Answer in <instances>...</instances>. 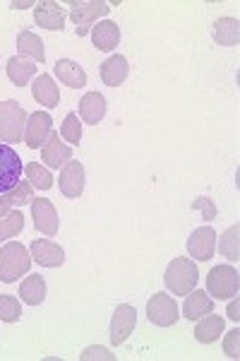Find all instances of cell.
<instances>
[{
	"instance_id": "cell-1",
	"label": "cell",
	"mask_w": 240,
	"mask_h": 361,
	"mask_svg": "<svg viewBox=\"0 0 240 361\" xmlns=\"http://www.w3.org/2000/svg\"><path fill=\"white\" fill-rule=\"evenodd\" d=\"M197 279H200V270L197 263H192V258H173V263L166 267L163 284L173 296H187L197 287Z\"/></svg>"
},
{
	"instance_id": "cell-2",
	"label": "cell",
	"mask_w": 240,
	"mask_h": 361,
	"mask_svg": "<svg viewBox=\"0 0 240 361\" xmlns=\"http://www.w3.org/2000/svg\"><path fill=\"white\" fill-rule=\"evenodd\" d=\"M32 253L17 241H10L0 248V282L13 284L32 267Z\"/></svg>"
},
{
	"instance_id": "cell-3",
	"label": "cell",
	"mask_w": 240,
	"mask_h": 361,
	"mask_svg": "<svg viewBox=\"0 0 240 361\" xmlns=\"http://www.w3.org/2000/svg\"><path fill=\"white\" fill-rule=\"evenodd\" d=\"M27 111L20 102L8 99L0 102V142L15 145L25 140V126H27Z\"/></svg>"
},
{
	"instance_id": "cell-4",
	"label": "cell",
	"mask_w": 240,
	"mask_h": 361,
	"mask_svg": "<svg viewBox=\"0 0 240 361\" xmlns=\"http://www.w3.org/2000/svg\"><path fill=\"white\" fill-rule=\"evenodd\" d=\"M238 289H240V275L233 265H214L207 275V292L216 296L221 301H228L233 296H238Z\"/></svg>"
},
{
	"instance_id": "cell-5",
	"label": "cell",
	"mask_w": 240,
	"mask_h": 361,
	"mask_svg": "<svg viewBox=\"0 0 240 361\" xmlns=\"http://www.w3.org/2000/svg\"><path fill=\"white\" fill-rule=\"evenodd\" d=\"M147 316L151 323L159 325V328H171V325L178 323L180 313H178V304H175L173 296L166 292H159L147 301Z\"/></svg>"
},
{
	"instance_id": "cell-6",
	"label": "cell",
	"mask_w": 240,
	"mask_h": 361,
	"mask_svg": "<svg viewBox=\"0 0 240 361\" xmlns=\"http://www.w3.org/2000/svg\"><path fill=\"white\" fill-rule=\"evenodd\" d=\"M22 171L25 166H22L20 154L10 145L0 142V193H10L20 183Z\"/></svg>"
},
{
	"instance_id": "cell-7",
	"label": "cell",
	"mask_w": 240,
	"mask_h": 361,
	"mask_svg": "<svg viewBox=\"0 0 240 361\" xmlns=\"http://www.w3.org/2000/svg\"><path fill=\"white\" fill-rule=\"evenodd\" d=\"M108 13L110 8L103 0H75V3H70V20L77 25V29H87V32L99 17H106Z\"/></svg>"
},
{
	"instance_id": "cell-8",
	"label": "cell",
	"mask_w": 240,
	"mask_h": 361,
	"mask_svg": "<svg viewBox=\"0 0 240 361\" xmlns=\"http://www.w3.org/2000/svg\"><path fill=\"white\" fill-rule=\"evenodd\" d=\"M134 325H137V311L130 304H120L115 308L113 318H110V345L120 347L132 335Z\"/></svg>"
},
{
	"instance_id": "cell-9",
	"label": "cell",
	"mask_w": 240,
	"mask_h": 361,
	"mask_svg": "<svg viewBox=\"0 0 240 361\" xmlns=\"http://www.w3.org/2000/svg\"><path fill=\"white\" fill-rule=\"evenodd\" d=\"M53 133V118L49 111H37L27 118L25 126V142L29 149H39L46 145V140Z\"/></svg>"
},
{
	"instance_id": "cell-10",
	"label": "cell",
	"mask_w": 240,
	"mask_h": 361,
	"mask_svg": "<svg viewBox=\"0 0 240 361\" xmlns=\"http://www.w3.org/2000/svg\"><path fill=\"white\" fill-rule=\"evenodd\" d=\"M187 250H190V258L200 260V263H207V260L214 258L216 250V231L214 226H200L195 229L187 238Z\"/></svg>"
},
{
	"instance_id": "cell-11",
	"label": "cell",
	"mask_w": 240,
	"mask_h": 361,
	"mask_svg": "<svg viewBox=\"0 0 240 361\" xmlns=\"http://www.w3.org/2000/svg\"><path fill=\"white\" fill-rule=\"evenodd\" d=\"M32 219L37 231L46 236H56L58 234V226H61V219H58V212L53 207V202L46 200V197H34L32 200Z\"/></svg>"
},
{
	"instance_id": "cell-12",
	"label": "cell",
	"mask_w": 240,
	"mask_h": 361,
	"mask_svg": "<svg viewBox=\"0 0 240 361\" xmlns=\"http://www.w3.org/2000/svg\"><path fill=\"white\" fill-rule=\"evenodd\" d=\"M41 161L49 169H63L68 161H72V147L68 142H63V137L53 130L46 140V145L41 147Z\"/></svg>"
},
{
	"instance_id": "cell-13",
	"label": "cell",
	"mask_w": 240,
	"mask_h": 361,
	"mask_svg": "<svg viewBox=\"0 0 240 361\" xmlns=\"http://www.w3.org/2000/svg\"><path fill=\"white\" fill-rule=\"evenodd\" d=\"M29 250H32V260L41 267H61L65 263V250L51 238H34Z\"/></svg>"
},
{
	"instance_id": "cell-14",
	"label": "cell",
	"mask_w": 240,
	"mask_h": 361,
	"mask_svg": "<svg viewBox=\"0 0 240 361\" xmlns=\"http://www.w3.org/2000/svg\"><path fill=\"white\" fill-rule=\"evenodd\" d=\"M34 20L39 27L49 29V32H61L65 27V10L56 0H41L34 5Z\"/></svg>"
},
{
	"instance_id": "cell-15",
	"label": "cell",
	"mask_w": 240,
	"mask_h": 361,
	"mask_svg": "<svg viewBox=\"0 0 240 361\" xmlns=\"http://www.w3.org/2000/svg\"><path fill=\"white\" fill-rule=\"evenodd\" d=\"M58 188L65 197H80L84 190V166L82 161H68L61 169V176H58Z\"/></svg>"
},
{
	"instance_id": "cell-16",
	"label": "cell",
	"mask_w": 240,
	"mask_h": 361,
	"mask_svg": "<svg viewBox=\"0 0 240 361\" xmlns=\"http://www.w3.org/2000/svg\"><path fill=\"white\" fill-rule=\"evenodd\" d=\"M106 97L99 94V92H89V94L82 97L80 102V121L87 126H96L106 116Z\"/></svg>"
},
{
	"instance_id": "cell-17",
	"label": "cell",
	"mask_w": 240,
	"mask_h": 361,
	"mask_svg": "<svg viewBox=\"0 0 240 361\" xmlns=\"http://www.w3.org/2000/svg\"><path fill=\"white\" fill-rule=\"evenodd\" d=\"M91 42L96 46L99 51L103 54H110L115 46L120 44V27L110 20H103V22H96V27L91 29Z\"/></svg>"
},
{
	"instance_id": "cell-18",
	"label": "cell",
	"mask_w": 240,
	"mask_h": 361,
	"mask_svg": "<svg viewBox=\"0 0 240 361\" xmlns=\"http://www.w3.org/2000/svg\"><path fill=\"white\" fill-rule=\"evenodd\" d=\"M127 75H130V66H127V58L115 54L106 58V61L101 63V80L103 85L108 87H120L122 82L127 80Z\"/></svg>"
},
{
	"instance_id": "cell-19",
	"label": "cell",
	"mask_w": 240,
	"mask_h": 361,
	"mask_svg": "<svg viewBox=\"0 0 240 361\" xmlns=\"http://www.w3.org/2000/svg\"><path fill=\"white\" fill-rule=\"evenodd\" d=\"M32 97L37 99V104L46 109H56L61 104V92H58V85L53 82L51 75H39L32 85Z\"/></svg>"
},
{
	"instance_id": "cell-20",
	"label": "cell",
	"mask_w": 240,
	"mask_h": 361,
	"mask_svg": "<svg viewBox=\"0 0 240 361\" xmlns=\"http://www.w3.org/2000/svg\"><path fill=\"white\" fill-rule=\"evenodd\" d=\"M56 78L61 80L63 85H68L70 90H82L87 85V73L80 63L70 61V58H61L56 63Z\"/></svg>"
},
{
	"instance_id": "cell-21",
	"label": "cell",
	"mask_w": 240,
	"mask_h": 361,
	"mask_svg": "<svg viewBox=\"0 0 240 361\" xmlns=\"http://www.w3.org/2000/svg\"><path fill=\"white\" fill-rule=\"evenodd\" d=\"M224 328H226V320L221 316H214L212 311L207 316H202L200 323L195 325V340L202 342V345H212V342H216L224 335Z\"/></svg>"
},
{
	"instance_id": "cell-22",
	"label": "cell",
	"mask_w": 240,
	"mask_h": 361,
	"mask_svg": "<svg viewBox=\"0 0 240 361\" xmlns=\"http://www.w3.org/2000/svg\"><path fill=\"white\" fill-rule=\"evenodd\" d=\"M214 311V301L209 299L207 292H202V289H192L190 294H187L185 304H183V316L187 320H200L202 316H207V313Z\"/></svg>"
},
{
	"instance_id": "cell-23",
	"label": "cell",
	"mask_w": 240,
	"mask_h": 361,
	"mask_svg": "<svg viewBox=\"0 0 240 361\" xmlns=\"http://www.w3.org/2000/svg\"><path fill=\"white\" fill-rule=\"evenodd\" d=\"M214 42L221 46H236L240 42V22L236 17H219L212 27Z\"/></svg>"
},
{
	"instance_id": "cell-24",
	"label": "cell",
	"mask_w": 240,
	"mask_h": 361,
	"mask_svg": "<svg viewBox=\"0 0 240 361\" xmlns=\"http://www.w3.org/2000/svg\"><path fill=\"white\" fill-rule=\"evenodd\" d=\"M17 51H20V58H32V61L44 63L46 61V51H44V42L29 29H22L20 37H17Z\"/></svg>"
},
{
	"instance_id": "cell-25",
	"label": "cell",
	"mask_w": 240,
	"mask_h": 361,
	"mask_svg": "<svg viewBox=\"0 0 240 361\" xmlns=\"http://www.w3.org/2000/svg\"><path fill=\"white\" fill-rule=\"evenodd\" d=\"M20 299L29 306H39L46 299V279L41 275H29L20 284Z\"/></svg>"
},
{
	"instance_id": "cell-26",
	"label": "cell",
	"mask_w": 240,
	"mask_h": 361,
	"mask_svg": "<svg viewBox=\"0 0 240 361\" xmlns=\"http://www.w3.org/2000/svg\"><path fill=\"white\" fill-rule=\"evenodd\" d=\"M34 75H37V66L34 63H29L20 56H13L8 61V78L15 87H25Z\"/></svg>"
},
{
	"instance_id": "cell-27",
	"label": "cell",
	"mask_w": 240,
	"mask_h": 361,
	"mask_svg": "<svg viewBox=\"0 0 240 361\" xmlns=\"http://www.w3.org/2000/svg\"><path fill=\"white\" fill-rule=\"evenodd\" d=\"M22 229H25V214L20 209H10L5 217H0V243L15 238Z\"/></svg>"
},
{
	"instance_id": "cell-28",
	"label": "cell",
	"mask_w": 240,
	"mask_h": 361,
	"mask_svg": "<svg viewBox=\"0 0 240 361\" xmlns=\"http://www.w3.org/2000/svg\"><path fill=\"white\" fill-rule=\"evenodd\" d=\"M25 176L32 185H37L39 190H51L53 188V176L46 166H41L39 161H32V164L25 166Z\"/></svg>"
},
{
	"instance_id": "cell-29",
	"label": "cell",
	"mask_w": 240,
	"mask_h": 361,
	"mask_svg": "<svg viewBox=\"0 0 240 361\" xmlns=\"http://www.w3.org/2000/svg\"><path fill=\"white\" fill-rule=\"evenodd\" d=\"M238 236H240V226L233 224L231 229L226 231L224 236L219 238V250L224 258H228L231 263H236V260H240V248H238Z\"/></svg>"
},
{
	"instance_id": "cell-30",
	"label": "cell",
	"mask_w": 240,
	"mask_h": 361,
	"mask_svg": "<svg viewBox=\"0 0 240 361\" xmlns=\"http://www.w3.org/2000/svg\"><path fill=\"white\" fill-rule=\"evenodd\" d=\"M22 318V306L17 296L0 294V320L3 323H17Z\"/></svg>"
},
{
	"instance_id": "cell-31",
	"label": "cell",
	"mask_w": 240,
	"mask_h": 361,
	"mask_svg": "<svg viewBox=\"0 0 240 361\" xmlns=\"http://www.w3.org/2000/svg\"><path fill=\"white\" fill-rule=\"evenodd\" d=\"M61 137L65 140L68 145H80L82 140V121L77 118V114H68L65 121H63L61 126Z\"/></svg>"
},
{
	"instance_id": "cell-32",
	"label": "cell",
	"mask_w": 240,
	"mask_h": 361,
	"mask_svg": "<svg viewBox=\"0 0 240 361\" xmlns=\"http://www.w3.org/2000/svg\"><path fill=\"white\" fill-rule=\"evenodd\" d=\"M34 185L29 183V180H20V183L15 185L13 190H10V195H13V202L17 207H22V205H32V200H34Z\"/></svg>"
},
{
	"instance_id": "cell-33",
	"label": "cell",
	"mask_w": 240,
	"mask_h": 361,
	"mask_svg": "<svg viewBox=\"0 0 240 361\" xmlns=\"http://www.w3.org/2000/svg\"><path fill=\"white\" fill-rule=\"evenodd\" d=\"M192 209H200L204 222H212V219L216 217V205L209 200V197H197V200L192 202Z\"/></svg>"
},
{
	"instance_id": "cell-34",
	"label": "cell",
	"mask_w": 240,
	"mask_h": 361,
	"mask_svg": "<svg viewBox=\"0 0 240 361\" xmlns=\"http://www.w3.org/2000/svg\"><path fill=\"white\" fill-rule=\"evenodd\" d=\"M82 361H91V359H106V361H115V354H110L106 347H87L84 352L80 354Z\"/></svg>"
},
{
	"instance_id": "cell-35",
	"label": "cell",
	"mask_w": 240,
	"mask_h": 361,
	"mask_svg": "<svg viewBox=\"0 0 240 361\" xmlns=\"http://www.w3.org/2000/svg\"><path fill=\"white\" fill-rule=\"evenodd\" d=\"M238 342H240V330H233L231 335H226V340H224V354H226L228 359H238L240 357Z\"/></svg>"
},
{
	"instance_id": "cell-36",
	"label": "cell",
	"mask_w": 240,
	"mask_h": 361,
	"mask_svg": "<svg viewBox=\"0 0 240 361\" xmlns=\"http://www.w3.org/2000/svg\"><path fill=\"white\" fill-rule=\"evenodd\" d=\"M13 207H15L13 195H10V193H0V217H5V214H8Z\"/></svg>"
},
{
	"instance_id": "cell-37",
	"label": "cell",
	"mask_w": 240,
	"mask_h": 361,
	"mask_svg": "<svg viewBox=\"0 0 240 361\" xmlns=\"http://www.w3.org/2000/svg\"><path fill=\"white\" fill-rule=\"evenodd\" d=\"M228 318H233V320H238V304L233 301V306H228Z\"/></svg>"
}]
</instances>
